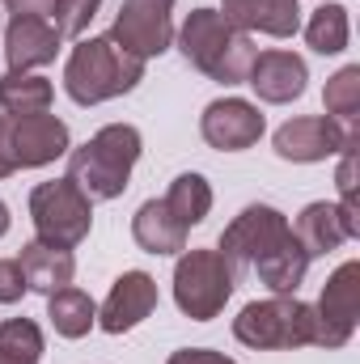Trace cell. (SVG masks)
<instances>
[{"instance_id": "cell-1", "label": "cell", "mask_w": 360, "mask_h": 364, "mask_svg": "<svg viewBox=\"0 0 360 364\" xmlns=\"http://www.w3.org/2000/svg\"><path fill=\"white\" fill-rule=\"evenodd\" d=\"M179 43H182V55L199 73H208L212 81H225V85L246 81V73H250V64L259 55L255 43L242 30H233L216 9H195L186 17V26H182Z\"/></svg>"}, {"instance_id": "cell-2", "label": "cell", "mask_w": 360, "mask_h": 364, "mask_svg": "<svg viewBox=\"0 0 360 364\" xmlns=\"http://www.w3.org/2000/svg\"><path fill=\"white\" fill-rule=\"evenodd\" d=\"M136 157H140V132L127 127V123H110V127H102L93 136L85 149L73 153L68 182L85 199H115V195H123Z\"/></svg>"}, {"instance_id": "cell-3", "label": "cell", "mask_w": 360, "mask_h": 364, "mask_svg": "<svg viewBox=\"0 0 360 364\" xmlns=\"http://www.w3.org/2000/svg\"><path fill=\"white\" fill-rule=\"evenodd\" d=\"M140 77H144V60H136L132 51H123V47L106 34V38L81 43V47L68 55L64 90H68L73 102L93 106V102H106V97L127 93Z\"/></svg>"}, {"instance_id": "cell-4", "label": "cell", "mask_w": 360, "mask_h": 364, "mask_svg": "<svg viewBox=\"0 0 360 364\" xmlns=\"http://www.w3.org/2000/svg\"><path fill=\"white\" fill-rule=\"evenodd\" d=\"M233 335L246 348H305L314 343V309L297 296H271L255 301L233 318Z\"/></svg>"}, {"instance_id": "cell-5", "label": "cell", "mask_w": 360, "mask_h": 364, "mask_svg": "<svg viewBox=\"0 0 360 364\" xmlns=\"http://www.w3.org/2000/svg\"><path fill=\"white\" fill-rule=\"evenodd\" d=\"M233 292V263L221 250H186L174 267V301L195 322H208L225 309Z\"/></svg>"}, {"instance_id": "cell-6", "label": "cell", "mask_w": 360, "mask_h": 364, "mask_svg": "<svg viewBox=\"0 0 360 364\" xmlns=\"http://www.w3.org/2000/svg\"><path fill=\"white\" fill-rule=\"evenodd\" d=\"M90 203L93 199H85L68 178L34 186V195H30V216H34L38 242L64 246V250H73L77 242H85V237H90V220H93Z\"/></svg>"}, {"instance_id": "cell-7", "label": "cell", "mask_w": 360, "mask_h": 364, "mask_svg": "<svg viewBox=\"0 0 360 364\" xmlns=\"http://www.w3.org/2000/svg\"><path fill=\"white\" fill-rule=\"evenodd\" d=\"M356 318H360V263H344L327 279L322 301L314 309V343L344 348L356 331Z\"/></svg>"}, {"instance_id": "cell-8", "label": "cell", "mask_w": 360, "mask_h": 364, "mask_svg": "<svg viewBox=\"0 0 360 364\" xmlns=\"http://www.w3.org/2000/svg\"><path fill=\"white\" fill-rule=\"evenodd\" d=\"M170 9H174V0H123L110 38H115L123 51H132L136 60L162 55V51L170 47V38H174Z\"/></svg>"}, {"instance_id": "cell-9", "label": "cell", "mask_w": 360, "mask_h": 364, "mask_svg": "<svg viewBox=\"0 0 360 364\" xmlns=\"http://www.w3.org/2000/svg\"><path fill=\"white\" fill-rule=\"evenodd\" d=\"M292 233V225L268 208V203H255V208H246L225 233H221V255L229 259V263H246V267H255L263 255H271L284 237Z\"/></svg>"}, {"instance_id": "cell-10", "label": "cell", "mask_w": 360, "mask_h": 364, "mask_svg": "<svg viewBox=\"0 0 360 364\" xmlns=\"http://www.w3.org/2000/svg\"><path fill=\"white\" fill-rule=\"evenodd\" d=\"M352 144V132L331 114H305L275 132V153L284 161H327Z\"/></svg>"}, {"instance_id": "cell-11", "label": "cell", "mask_w": 360, "mask_h": 364, "mask_svg": "<svg viewBox=\"0 0 360 364\" xmlns=\"http://www.w3.org/2000/svg\"><path fill=\"white\" fill-rule=\"evenodd\" d=\"M199 132H203V140H208L212 149H221V153H242V149L259 144V136H263V114H259V106H250V102H242V97H221V102H212V106L203 110Z\"/></svg>"}, {"instance_id": "cell-12", "label": "cell", "mask_w": 360, "mask_h": 364, "mask_svg": "<svg viewBox=\"0 0 360 364\" xmlns=\"http://www.w3.org/2000/svg\"><path fill=\"white\" fill-rule=\"evenodd\" d=\"M360 233V220H356V203H309L297 225H292V237L305 246V255H327L335 250L339 242L356 237Z\"/></svg>"}, {"instance_id": "cell-13", "label": "cell", "mask_w": 360, "mask_h": 364, "mask_svg": "<svg viewBox=\"0 0 360 364\" xmlns=\"http://www.w3.org/2000/svg\"><path fill=\"white\" fill-rule=\"evenodd\" d=\"M153 305H157V284H153V275L127 272V275L115 279V288H110V296H106L97 322H102V331L123 335V331H132L136 322H144V318L153 314Z\"/></svg>"}, {"instance_id": "cell-14", "label": "cell", "mask_w": 360, "mask_h": 364, "mask_svg": "<svg viewBox=\"0 0 360 364\" xmlns=\"http://www.w3.org/2000/svg\"><path fill=\"white\" fill-rule=\"evenodd\" d=\"M4 51H9V73L43 68L60 51V30L47 17H13L4 34Z\"/></svg>"}, {"instance_id": "cell-15", "label": "cell", "mask_w": 360, "mask_h": 364, "mask_svg": "<svg viewBox=\"0 0 360 364\" xmlns=\"http://www.w3.org/2000/svg\"><path fill=\"white\" fill-rule=\"evenodd\" d=\"M13 153L17 166H47L68 153V127L55 114H21L13 119Z\"/></svg>"}, {"instance_id": "cell-16", "label": "cell", "mask_w": 360, "mask_h": 364, "mask_svg": "<svg viewBox=\"0 0 360 364\" xmlns=\"http://www.w3.org/2000/svg\"><path fill=\"white\" fill-rule=\"evenodd\" d=\"M221 17L233 30H242V34L246 30H259V34H271V38H288L301 26L297 0H225Z\"/></svg>"}, {"instance_id": "cell-17", "label": "cell", "mask_w": 360, "mask_h": 364, "mask_svg": "<svg viewBox=\"0 0 360 364\" xmlns=\"http://www.w3.org/2000/svg\"><path fill=\"white\" fill-rule=\"evenodd\" d=\"M246 81L255 85L263 102H292L305 93V60L292 51H263L255 55Z\"/></svg>"}, {"instance_id": "cell-18", "label": "cell", "mask_w": 360, "mask_h": 364, "mask_svg": "<svg viewBox=\"0 0 360 364\" xmlns=\"http://www.w3.org/2000/svg\"><path fill=\"white\" fill-rule=\"evenodd\" d=\"M21 275H26V288H38V292H55V288H68L73 284V272H77V259L73 250L64 246H47V242H30L21 246Z\"/></svg>"}, {"instance_id": "cell-19", "label": "cell", "mask_w": 360, "mask_h": 364, "mask_svg": "<svg viewBox=\"0 0 360 364\" xmlns=\"http://www.w3.org/2000/svg\"><path fill=\"white\" fill-rule=\"evenodd\" d=\"M132 233H136V242H140L149 255H174V250H186V225L166 208V199H149V203L136 212Z\"/></svg>"}, {"instance_id": "cell-20", "label": "cell", "mask_w": 360, "mask_h": 364, "mask_svg": "<svg viewBox=\"0 0 360 364\" xmlns=\"http://www.w3.org/2000/svg\"><path fill=\"white\" fill-rule=\"evenodd\" d=\"M259 279L268 284L271 292H280V296H288V292H297V284L305 279V267H309V255H305V246L288 233L271 255H263L259 263Z\"/></svg>"}, {"instance_id": "cell-21", "label": "cell", "mask_w": 360, "mask_h": 364, "mask_svg": "<svg viewBox=\"0 0 360 364\" xmlns=\"http://www.w3.org/2000/svg\"><path fill=\"white\" fill-rule=\"evenodd\" d=\"M47 318H51V326L64 339H81V335H90V326L97 322V309H93V301L81 288H55L47 296Z\"/></svg>"}, {"instance_id": "cell-22", "label": "cell", "mask_w": 360, "mask_h": 364, "mask_svg": "<svg viewBox=\"0 0 360 364\" xmlns=\"http://www.w3.org/2000/svg\"><path fill=\"white\" fill-rule=\"evenodd\" d=\"M47 106H51V81L30 77V73H9L0 81V110H9V119L43 114Z\"/></svg>"}, {"instance_id": "cell-23", "label": "cell", "mask_w": 360, "mask_h": 364, "mask_svg": "<svg viewBox=\"0 0 360 364\" xmlns=\"http://www.w3.org/2000/svg\"><path fill=\"white\" fill-rule=\"evenodd\" d=\"M166 208L191 229V225H199V220L208 216V208H212V186L199 178V174H179V178L170 182V191H166Z\"/></svg>"}, {"instance_id": "cell-24", "label": "cell", "mask_w": 360, "mask_h": 364, "mask_svg": "<svg viewBox=\"0 0 360 364\" xmlns=\"http://www.w3.org/2000/svg\"><path fill=\"white\" fill-rule=\"evenodd\" d=\"M305 43L322 55H335L348 47V9L344 4H322L305 21Z\"/></svg>"}, {"instance_id": "cell-25", "label": "cell", "mask_w": 360, "mask_h": 364, "mask_svg": "<svg viewBox=\"0 0 360 364\" xmlns=\"http://www.w3.org/2000/svg\"><path fill=\"white\" fill-rule=\"evenodd\" d=\"M0 356L9 360H26V364H38L43 356V335L30 318H9L0 326Z\"/></svg>"}, {"instance_id": "cell-26", "label": "cell", "mask_w": 360, "mask_h": 364, "mask_svg": "<svg viewBox=\"0 0 360 364\" xmlns=\"http://www.w3.org/2000/svg\"><path fill=\"white\" fill-rule=\"evenodd\" d=\"M327 110L331 119H344L352 123L360 110V68H339L331 81H327Z\"/></svg>"}, {"instance_id": "cell-27", "label": "cell", "mask_w": 360, "mask_h": 364, "mask_svg": "<svg viewBox=\"0 0 360 364\" xmlns=\"http://www.w3.org/2000/svg\"><path fill=\"white\" fill-rule=\"evenodd\" d=\"M97 4H102V0H55V9H51L55 21H51V26L60 30V38H77V34L93 21Z\"/></svg>"}, {"instance_id": "cell-28", "label": "cell", "mask_w": 360, "mask_h": 364, "mask_svg": "<svg viewBox=\"0 0 360 364\" xmlns=\"http://www.w3.org/2000/svg\"><path fill=\"white\" fill-rule=\"evenodd\" d=\"M21 292H26L21 263H17V259H0V305H13V301H21Z\"/></svg>"}, {"instance_id": "cell-29", "label": "cell", "mask_w": 360, "mask_h": 364, "mask_svg": "<svg viewBox=\"0 0 360 364\" xmlns=\"http://www.w3.org/2000/svg\"><path fill=\"white\" fill-rule=\"evenodd\" d=\"M339 195H344V203H356V140L344 149V166H339Z\"/></svg>"}, {"instance_id": "cell-30", "label": "cell", "mask_w": 360, "mask_h": 364, "mask_svg": "<svg viewBox=\"0 0 360 364\" xmlns=\"http://www.w3.org/2000/svg\"><path fill=\"white\" fill-rule=\"evenodd\" d=\"M17 170V153H13V119L0 114V178H9Z\"/></svg>"}, {"instance_id": "cell-31", "label": "cell", "mask_w": 360, "mask_h": 364, "mask_svg": "<svg viewBox=\"0 0 360 364\" xmlns=\"http://www.w3.org/2000/svg\"><path fill=\"white\" fill-rule=\"evenodd\" d=\"M13 17H47L55 9V0H4Z\"/></svg>"}, {"instance_id": "cell-32", "label": "cell", "mask_w": 360, "mask_h": 364, "mask_svg": "<svg viewBox=\"0 0 360 364\" xmlns=\"http://www.w3.org/2000/svg\"><path fill=\"white\" fill-rule=\"evenodd\" d=\"M170 364H233V360H225V356H216L208 348H186V352H174Z\"/></svg>"}, {"instance_id": "cell-33", "label": "cell", "mask_w": 360, "mask_h": 364, "mask_svg": "<svg viewBox=\"0 0 360 364\" xmlns=\"http://www.w3.org/2000/svg\"><path fill=\"white\" fill-rule=\"evenodd\" d=\"M4 233H9V208L0 203V237H4Z\"/></svg>"}, {"instance_id": "cell-34", "label": "cell", "mask_w": 360, "mask_h": 364, "mask_svg": "<svg viewBox=\"0 0 360 364\" xmlns=\"http://www.w3.org/2000/svg\"><path fill=\"white\" fill-rule=\"evenodd\" d=\"M0 364H26V360H9V356H0Z\"/></svg>"}]
</instances>
